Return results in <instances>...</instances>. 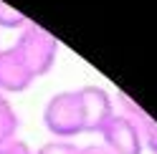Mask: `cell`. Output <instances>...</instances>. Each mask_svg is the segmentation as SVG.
I'll list each match as a JSON object with an SVG mask.
<instances>
[{
    "label": "cell",
    "instance_id": "6da1fadb",
    "mask_svg": "<svg viewBox=\"0 0 157 154\" xmlns=\"http://www.w3.org/2000/svg\"><path fill=\"white\" fill-rule=\"evenodd\" d=\"M43 127L56 139H66V141H71L78 134H86L84 106H81L78 89L58 91L48 99L46 109H43Z\"/></svg>",
    "mask_w": 157,
    "mask_h": 154
},
{
    "label": "cell",
    "instance_id": "7a4b0ae2",
    "mask_svg": "<svg viewBox=\"0 0 157 154\" xmlns=\"http://www.w3.org/2000/svg\"><path fill=\"white\" fill-rule=\"evenodd\" d=\"M13 48L21 53V58L25 61V66L31 68V73L36 76V79L46 76L53 68L56 56H58V41L46 31L43 25L31 23V20L21 28Z\"/></svg>",
    "mask_w": 157,
    "mask_h": 154
},
{
    "label": "cell",
    "instance_id": "3957f363",
    "mask_svg": "<svg viewBox=\"0 0 157 154\" xmlns=\"http://www.w3.org/2000/svg\"><path fill=\"white\" fill-rule=\"evenodd\" d=\"M104 147L112 154H142V121H137L127 114H117L101 127Z\"/></svg>",
    "mask_w": 157,
    "mask_h": 154
},
{
    "label": "cell",
    "instance_id": "277c9868",
    "mask_svg": "<svg viewBox=\"0 0 157 154\" xmlns=\"http://www.w3.org/2000/svg\"><path fill=\"white\" fill-rule=\"evenodd\" d=\"M84 106V121H86V134H99L101 127L114 116V101L109 91L101 86H81L78 89Z\"/></svg>",
    "mask_w": 157,
    "mask_h": 154
},
{
    "label": "cell",
    "instance_id": "5b68a950",
    "mask_svg": "<svg viewBox=\"0 0 157 154\" xmlns=\"http://www.w3.org/2000/svg\"><path fill=\"white\" fill-rule=\"evenodd\" d=\"M36 76L21 58L15 48H3L0 51V94H23L31 89Z\"/></svg>",
    "mask_w": 157,
    "mask_h": 154
},
{
    "label": "cell",
    "instance_id": "8992f818",
    "mask_svg": "<svg viewBox=\"0 0 157 154\" xmlns=\"http://www.w3.org/2000/svg\"><path fill=\"white\" fill-rule=\"evenodd\" d=\"M18 127H21V119H18L15 106L5 94H0V147L15 139Z\"/></svg>",
    "mask_w": 157,
    "mask_h": 154
},
{
    "label": "cell",
    "instance_id": "52a82bcc",
    "mask_svg": "<svg viewBox=\"0 0 157 154\" xmlns=\"http://www.w3.org/2000/svg\"><path fill=\"white\" fill-rule=\"evenodd\" d=\"M28 23V18L23 15V13H18L13 5H8V3H3L0 0V28H21Z\"/></svg>",
    "mask_w": 157,
    "mask_h": 154
},
{
    "label": "cell",
    "instance_id": "ba28073f",
    "mask_svg": "<svg viewBox=\"0 0 157 154\" xmlns=\"http://www.w3.org/2000/svg\"><path fill=\"white\" fill-rule=\"evenodd\" d=\"M33 154H78V147L74 141H66V139H53V141L41 144Z\"/></svg>",
    "mask_w": 157,
    "mask_h": 154
},
{
    "label": "cell",
    "instance_id": "9c48e42d",
    "mask_svg": "<svg viewBox=\"0 0 157 154\" xmlns=\"http://www.w3.org/2000/svg\"><path fill=\"white\" fill-rule=\"evenodd\" d=\"M142 144H144L152 154H157V121H155L152 116H147V119L142 121Z\"/></svg>",
    "mask_w": 157,
    "mask_h": 154
},
{
    "label": "cell",
    "instance_id": "30bf717a",
    "mask_svg": "<svg viewBox=\"0 0 157 154\" xmlns=\"http://www.w3.org/2000/svg\"><path fill=\"white\" fill-rule=\"evenodd\" d=\"M0 154H33V152H31V147H28L25 141L13 139V141H8V144L0 147Z\"/></svg>",
    "mask_w": 157,
    "mask_h": 154
},
{
    "label": "cell",
    "instance_id": "8fae6325",
    "mask_svg": "<svg viewBox=\"0 0 157 154\" xmlns=\"http://www.w3.org/2000/svg\"><path fill=\"white\" fill-rule=\"evenodd\" d=\"M78 154H112L104 144H89V147H78Z\"/></svg>",
    "mask_w": 157,
    "mask_h": 154
}]
</instances>
